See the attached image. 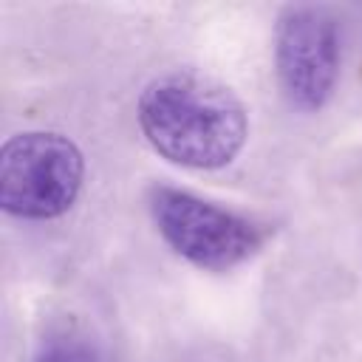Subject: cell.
<instances>
[{"mask_svg": "<svg viewBox=\"0 0 362 362\" xmlns=\"http://www.w3.org/2000/svg\"><path fill=\"white\" fill-rule=\"evenodd\" d=\"M139 127L167 161L192 170H218L246 144L249 119L240 99L195 71L153 79L139 96Z\"/></svg>", "mask_w": 362, "mask_h": 362, "instance_id": "1", "label": "cell"}, {"mask_svg": "<svg viewBox=\"0 0 362 362\" xmlns=\"http://www.w3.org/2000/svg\"><path fill=\"white\" fill-rule=\"evenodd\" d=\"M147 209L167 246L204 272H229L257 255L266 240L255 218L178 187L153 184Z\"/></svg>", "mask_w": 362, "mask_h": 362, "instance_id": "2", "label": "cell"}, {"mask_svg": "<svg viewBox=\"0 0 362 362\" xmlns=\"http://www.w3.org/2000/svg\"><path fill=\"white\" fill-rule=\"evenodd\" d=\"M85 161L59 133H20L0 150V204L8 215L48 221L68 212L79 195Z\"/></svg>", "mask_w": 362, "mask_h": 362, "instance_id": "3", "label": "cell"}, {"mask_svg": "<svg viewBox=\"0 0 362 362\" xmlns=\"http://www.w3.org/2000/svg\"><path fill=\"white\" fill-rule=\"evenodd\" d=\"M339 25L320 6H286L274 25V68L286 99L300 110H320L339 76Z\"/></svg>", "mask_w": 362, "mask_h": 362, "instance_id": "4", "label": "cell"}, {"mask_svg": "<svg viewBox=\"0 0 362 362\" xmlns=\"http://www.w3.org/2000/svg\"><path fill=\"white\" fill-rule=\"evenodd\" d=\"M34 362H99V356L82 331L71 325H51L34 348Z\"/></svg>", "mask_w": 362, "mask_h": 362, "instance_id": "5", "label": "cell"}]
</instances>
